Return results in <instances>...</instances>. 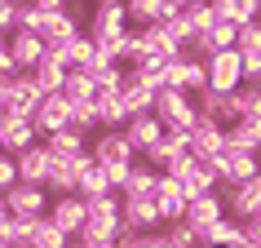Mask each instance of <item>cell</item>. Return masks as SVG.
I'll return each mask as SVG.
<instances>
[{
  "instance_id": "6da1fadb",
  "label": "cell",
  "mask_w": 261,
  "mask_h": 248,
  "mask_svg": "<svg viewBox=\"0 0 261 248\" xmlns=\"http://www.w3.org/2000/svg\"><path fill=\"white\" fill-rule=\"evenodd\" d=\"M84 231L75 235V244H111L120 231V195H97L84 200Z\"/></svg>"
},
{
  "instance_id": "7a4b0ae2",
  "label": "cell",
  "mask_w": 261,
  "mask_h": 248,
  "mask_svg": "<svg viewBox=\"0 0 261 248\" xmlns=\"http://www.w3.org/2000/svg\"><path fill=\"white\" fill-rule=\"evenodd\" d=\"M191 133L186 129H173V133H164V138L155 142L151 151L142 155V164L155 168V173H181V168L191 164Z\"/></svg>"
},
{
  "instance_id": "3957f363",
  "label": "cell",
  "mask_w": 261,
  "mask_h": 248,
  "mask_svg": "<svg viewBox=\"0 0 261 248\" xmlns=\"http://www.w3.org/2000/svg\"><path fill=\"white\" fill-rule=\"evenodd\" d=\"M151 115L160 120V129L164 133H173V129H186L191 133V124H195V97H186V93H173V89H160L155 93V107H151Z\"/></svg>"
},
{
  "instance_id": "277c9868",
  "label": "cell",
  "mask_w": 261,
  "mask_h": 248,
  "mask_svg": "<svg viewBox=\"0 0 261 248\" xmlns=\"http://www.w3.org/2000/svg\"><path fill=\"white\" fill-rule=\"evenodd\" d=\"M204 76H208V89L213 93H234L239 84H244V67H239V54L234 49H221V54H213L204 62Z\"/></svg>"
},
{
  "instance_id": "5b68a950",
  "label": "cell",
  "mask_w": 261,
  "mask_h": 248,
  "mask_svg": "<svg viewBox=\"0 0 261 248\" xmlns=\"http://www.w3.org/2000/svg\"><path fill=\"white\" fill-rule=\"evenodd\" d=\"M44 217H49V226H58V231L67 235V244H75V235L84 231V217L89 213H84L80 195H58V200H49V213Z\"/></svg>"
},
{
  "instance_id": "8992f818",
  "label": "cell",
  "mask_w": 261,
  "mask_h": 248,
  "mask_svg": "<svg viewBox=\"0 0 261 248\" xmlns=\"http://www.w3.org/2000/svg\"><path fill=\"white\" fill-rule=\"evenodd\" d=\"M31 124H36V138H54V133H62L71 124V102L62 93H49V97H40V107L31 111Z\"/></svg>"
},
{
  "instance_id": "52a82bcc",
  "label": "cell",
  "mask_w": 261,
  "mask_h": 248,
  "mask_svg": "<svg viewBox=\"0 0 261 248\" xmlns=\"http://www.w3.org/2000/svg\"><path fill=\"white\" fill-rule=\"evenodd\" d=\"M221 204H226V217H234V221L257 217V208H261V178L244 182V186H221Z\"/></svg>"
},
{
  "instance_id": "ba28073f",
  "label": "cell",
  "mask_w": 261,
  "mask_h": 248,
  "mask_svg": "<svg viewBox=\"0 0 261 248\" xmlns=\"http://www.w3.org/2000/svg\"><path fill=\"white\" fill-rule=\"evenodd\" d=\"M120 226H128L133 235H155V231H164L155 200H120Z\"/></svg>"
},
{
  "instance_id": "9c48e42d",
  "label": "cell",
  "mask_w": 261,
  "mask_h": 248,
  "mask_svg": "<svg viewBox=\"0 0 261 248\" xmlns=\"http://www.w3.org/2000/svg\"><path fill=\"white\" fill-rule=\"evenodd\" d=\"M5 208H9V217H44L49 213V195L44 186H9L5 191Z\"/></svg>"
},
{
  "instance_id": "30bf717a",
  "label": "cell",
  "mask_w": 261,
  "mask_h": 248,
  "mask_svg": "<svg viewBox=\"0 0 261 248\" xmlns=\"http://www.w3.org/2000/svg\"><path fill=\"white\" fill-rule=\"evenodd\" d=\"M168 178H177L181 195H186V204H191V200H199V195H213V191H217V173H213V164H208V160H191L181 173H168Z\"/></svg>"
},
{
  "instance_id": "8fae6325",
  "label": "cell",
  "mask_w": 261,
  "mask_h": 248,
  "mask_svg": "<svg viewBox=\"0 0 261 248\" xmlns=\"http://www.w3.org/2000/svg\"><path fill=\"white\" fill-rule=\"evenodd\" d=\"M5 49H9V62H14L18 76H27V71H36L44 62V40L40 36H27V31H14L5 40Z\"/></svg>"
},
{
  "instance_id": "7c38bea8",
  "label": "cell",
  "mask_w": 261,
  "mask_h": 248,
  "mask_svg": "<svg viewBox=\"0 0 261 248\" xmlns=\"http://www.w3.org/2000/svg\"><path fill=\"white\" fill-rule=\"evenodd\" d=\"M67 5L62 0H36V5H18L14 14V31H27V36H40L49 22H54L58 14H62Z\"/></svg>"
},
{
  "instance_id": "4fadbf2b",
  "label": "cell",
  "mask_w": 261,
  "mask_h": 248,
  "mask_svg": "<svg viewBox=\"0 0 261 248\" xmlns=\"http://www.w3.org/2000/svg\"><path fill=\"white\" fill-rule=\"evenodd\" d=\"M221 146H226V129H221L217 120L195 115V124H191V155L195 160H213Z\"/></svg>"
},
{
  "instance_id": "5bb4252c",
  "label": "cell",
  "mask_w": 261,
  "mask_h": 248,
  "mask_svg": "<svg viewBox=\"0 0 261 248\" xmlns=\"http://www.w3.org/2000/svg\"><path fill=\"white\" fill-rule=\"evenodd\" d=\"M155 208H160V221H164V226H173V221L186 217V195H181L177 178L160 173V182H155Z\"/></svg>"
},
{
  "instance_id": "9a60e30c",
  "label": "cell",
  "mask_w": 261,
  "mask_h": 248,
  "mask_svg": "<svg viewBox=\"0 0 261 248\" xmlns=\"http://www.w3.org/2000/svg\"><path fill=\"white\" fill-rule=\"evenodd\" d=\"M221 217H226V204H221V191H213V195H199V200H191L181 221H186V226H191V231L204 239V231L213 226V221H221Z\"/></svg>"
},
{
  "instance_id": "2e32d148",
  "label": "cell",
  "mask_w": 261,
  "mask_h": 248,
  "mask_svg": "<svg viewBox=\"0 0 261 248\" xmlns=\"http://www.w3.org/2000/svg\"><path fill=\"white\" fill-rule=\"evenodd\" d=\"M89 155H93L97 164H133L138 160V151L124 142V133H97L89 142Z\"/></svg>"
},
{
  "instance_id": "e0dca14e",
  "label": "cell",
  "mask_w": 261,
  "mask_h": 248,
  "mask_svg": "<svg viewBox=\"0 0 261 248\" xmlns=\"http://www.w3.org/2000/svg\"><path fill=\"white\" fill-rule=\"evenodd\" d=\"M120 133H124V142H128V146L138 151V160H142L146 151H151V146H155L160 138H164V129H160V120H155V115H133V120L124 124Z\"/></svg>"
},
{
  "instance_id": "ac0fdd59",
  "label": "cell",
  "mask_w": 261,
  "mask_h": 248,
  "mask_svg": "<svg viewBox=\"0 0 261 248\" xmlns=\"http://www.w3.org/2000/svg\"><path fill=\"white\" fill-rule=\"evenodd\" d=\"M14 168H18V182H22V186H44V173H49V151L36 142V146H27L22 155H14Z\"/></svg>"
},
{
  "instance_id": "d6986e66",
  "label": "cell",
  "mask_w": 261,
  "mask_h": 248,
  "mask_svg": "<svg viewBox=\"0 0 261 248\" xmlns=\"http://www.w3.org/2000/svg\"><path fill=\"white\" fill-rule=\"evenodd\" d=\"M120 102H124V111H128V115H151L155 89H151V84H142V80H133V71L124 67V93H120Z\"/></svg>"
},
{
  "instance_id": "ffe728a7",
  "label": "cell",
  "mask_w": 261,
  "mask_h": 248,
  "mask_svg": "<svg viewBox=\"0 0 261 248\" xmlns=\"http://www.w3.org/2000/svg\"><path fill=\"white\" fill-rule=\"evenodd\" d=\"M84 36V27H80V18H71L67 9H62V14L54 18V22H49V27L40 31V40H44V49H67L71 40H80Z\"/></svg>"
},
{
  "instance_id": "44dd1931",
  "label": "cell",
  "mask_w": 261,
  "mask_h": 248,
  "mask_svg": "<svg viewBox=\"0 0 261 248\" xmlns=\"http://www.w3.org/2000/svg\"><path fill=\"white\" fill-rule=\"evenodd\" d=\"M208 5H213V18H217V22L248 27V22H257V5L261 0H208Z\"/></svg>"
},
{
  "instance_id": "7402d4cb",
  "label": "cell",
  "mask_w": 261,
  "mask_h": 248,
  "mask_svg": "<svg viewBox=\"0 0 261 248\" xmlns=\"http://www.w3.org/2000/svg\"><path fill=\"white\" fill-rule=\"evenodd\" d=\"M226 146L257 155V151H261V120L252 115V120H234V124H226Z\"/></svg>"
},
{
  "instance_id": "603a6c76",
  "label": "cell",
  "mask_w": 261,
  "mask_h": 248,
  "mask_svg": "<svg viewBox=\"0 0 261 248\" xmlns=\"http://www.w3.org/2000/svg\"><path fill=\"white\" fill-rule=\"evenodd\" d=\"M44 151H49V160H71V155H80V151H89V138H84L80 129H62V133H54V138H44L40 142Z\"/></svg>"
},
{
  "instance_id": "cb8c5ba5",
  "label": "cell",
  "mask_w": 261,
  "mask_h": 248,
  "mask_svg": "<svg viewBox=\"0 0 261 248\" xmlns=\"http://www.w3.org/2000/svg\"><path fill=\"white\" fill-rule=\"evenodd\" d=\"M160 14H164V0H124V18H128V31L160 27Z\"/></svg>"
},
{
  "instance_id": "d4e9b609",
  "label": "cell",
  "mask_w": 261,
  "mask_h": 248,
  "mask_svg": "<svg viewBox=\"0 0 261 248\" xmlns=\"http://www.w3.org/2000/svg\"><path fill=\"white\" fill-rule=\"evenodd\" d=\"M155 182H160V173H155V168H146V164L138 160V164H133V173H128V182H124L120 200H155Z\"/></svg>"
},
{
  "instance_id": "484cf974",
  "label": "cell",
  "mask_w": 261,
  "mask_h": 248,
  "mask_svg": "<svg viewBox=\"0 0 261 248\" xmlns=\"http://www.w3.org/2000/svg\"><path fill=\"white\" fill-rule=\"evenodd\" d=\"M93 107H97V133H120L124 124L133 120L120 97H93Z\"/></svg>"
},
{
  "instance_id": "4316f807",
  "label": "cell",
  "mask_w": 261,
  "mask_h": 248,
  "mask_svg": "<svg viewBox=\"0 0 261 248\" xmlns=\"http://www.w3.org/2000/svg\"><path fill=\"white\" fill-rule=\"evenodd\" d=\"M239 239H244V226H239L234 217H221V221H213V226L204 231L199 248H234Z\"/></svg>"
},
{
  "instance_id": "83f0119b",
  "label": "cell",
  "mask_w": 261,
  "mask_h": 248,
  "mask_svg": "<svg viewBox=\"0 0 261 248\" xmlns=\"http://www.w3.org/2000/svg\"><path fill=\"white\" fill-rule=\"evenodd\" d=\"M62 97L67 102H93V76L80 71V67H71L67 80H62Z\"/></svg>"
},
{
  "instance_id": "f1b7e54d",
  "label": "cell",
  "mask_w": 261,
  "mask_h": 248,
  "mask_svg": "<svg viewBox=\"0 0 261 248\" xmlns=\"http://www.w3.org/2000/svg\"><path fill=\"white\" fill-rule=\"evenodd\" d=\"M31 80L40 84V93H62V80H67V67H58V62H49V58H44L40 67L31 71Z\"/></svg>"
},
{
  "instance_id": "f546056e",
  "label": "cell",
  "mask_w": 261,
  "mask_h": 248,
  "mask_svg": "<svg viewBox=\"0 0 261 248\" xmlns=\"http://www.w3.org/2000/svg\"><path fill=\"white\" fill-rule=\"evenodd\" d=\"M124 93V67H107L93 76V97H120Z\"/></svg>"
},
{
  "instance_id": "4dcf8cb0",
  "label": "cell",
  "mask_w": 261,
  "mask_h": 248,
  "mask_svg": "<svg viewBox=\"0 0 261 248\" xmlns=\"http://www.w3.org/2000/svg\"><path fill=\"white\" fill-rule=\"evenodd\" d=\"M27 248H67V235L58 231V226H49V217L36 221V231H31V244Z\"/></svg>"
},
{
  "instance_id": "1f68e13d",
  "label": "cell",
  "mask_w": 261,
  "mask_h": 248,
  "mask_svg": "<svg viewBox=\"0 0 261 248\" xmlns=\"http://www.w3.org/2000/svg\"><path fill=\"white\" fill-rule=\"evenodd\" d=\"M160 235H164V244H168V248H199V235H195L186 221H173V226H164Z\"/></svg>"
},
{
  "instance_id": "d6a6232c",
  "label": "cell",
  "mask_w": 261,
  "mask_h": 248,
  "mask_svg": "<svg viewBox=\"0 0 261 248\" xmlns=\"http://www.w3.org/2000/svg\"><path fill=\"white\" fill-rule=\"evenodd\" d=\"M71 129H80L84 138L97 129V107L93 102H71Z\"/></svg>"
},
{
  "instance_id": "836d02e7",
  "label": "cell",
  "mask_w": 261,
  "mask_h": 248,
  "mask_svg": "<svg viewBox=\"0 0 261 248\" xmlns=\"http://www.w3.org/2000/svg\"><path fill=\"white\" fill-rule=\"evenodd\" d=\"M234 54H239V58H248V54H261V27H257V22L239 27V36H234Z\"/></svg>"
},
{
  "instance_id": "e575fe53",
  "label": "cell",
  "mask_w": 261,
  "mask_h": 248,
  "mask_svg": "<svg viewBox=\"0 0 261 248\" xmlns=\"http://www.w3.org/2000/svg\"><path fill=\"white\" fill-rule=\"evenodd\" d=\"M234 36H239V27H230V22H213V31H208L213 54H221V49H234Z\"/></svg>"
},
{
  "instance_id": "d590c367",
  "label": "cell",
  "mask_w": 261,
  "mask_h": 248,
  "mask_svg": "<svg viewBox=\"0 0 261 248\" xmlns=\"http://www.w3.org/2000/svg\"><path fill=\"white\" fill-rule=\"evenodd\" d=\"M9 186H18V168H14V155L0 151V195L9 191Z\"/></svg>"
},
{
  "instance_id": "8d00e7d4",
  "label": "cell",
  "mask_w": 261,
  "mask_h": 248,
  "mask_svg": "<svg viewBox=\"0 0 261 248\" xmlns=\"http://www.w3.org/2000/svg\"><path fill=\"white\" fill-rule=\"evenodd\" d=\"M239 67H244V84H261V54L239 58Z\"/></svg>"
},
{
  "instance_id": "74e56055",
  "label": "cell",
  "mask_w": 261,
  "mask_h": 248,
  "mask_svg": "<svg viewBox=\"0 0 261 248\" xmlns=\"http://www.w3.org/2000/svg\"><path fill=\"white\" fill-rule=\"evenodd\" d=\"M14 14H18L14 0H0V36H5V40L14 36Z\"/></svg>"
},
{
  "instance_id": "f35d334b",
  "label": "cell",
  "mask_w": 261,
  "mask_h": 248,
  "mask_svg": "<svg viewBox=\"0 0 261 248\" xmlns=\"http://www.w3.org/2000/svg\"><path fill=\"white\" fill-rule=\"evenodd\" d=\"M239 226H244V244L261 248V217H248V221H239Z\"/></svg>"
},
{
  "instance_id": "ab89813d",
  "label": "cell",
  "mask_w": 261,
  "mask_h": 248,
  "mask_svg": "<svg viewBox=\"0 0 261 248\" xmlns=\"http://www.w3.org/2000/svg\"><path fill=\"white\" fill-rule=\"evenodd\" d=\"M9 226V208H5V195H0V231Z\"/></svg>"
},
{
  "instance_id": "60d3db41",
  "label": "cell",
  "mask_w": 261,
  "mask_h": 248,
  "mask_svg": "<svg viewBox=\"0 0 261 248\" xmlns=\"http://www.w3.org/2000/svg\"><path fill=\"white\" fill-rule=\"evenodd\" d=\"M75 248H115V244H75Z\"/></svg>"
},
{
  "instance_id": "b9f144b4",
  "label": "cell",
  "mask_w": 261,
  "mask_h": 248,
  "mask_svg": "<svg viewBox=\"0 0 261 248\" xmlns=\"http://www.w3.org/2000/svg\"><path fill=\"white\" fill-rule=\"evenodd\" d=\"M257 27H261V5H257Z\"/></svg>"
},
{
  "instance_id": "7bdbcfd3",
  "label": "cell",
  "mask_w": 261,
  "mask_h": 248,
  "mask_svg": "<svg viewBox=\"0 0 261 248\" xmlns=\"http://www.w3.org/2000/svg\"><path fill=\"white\" fill-rule=\"evenodd\" d=\"M257 168H261V151H257Z\"/></svg>"
},
{
  "instance_id": "ee69618b",
  "label": "cell",
  "mask_w": 261,
  "mask_h": 248,
  "mask_svg": "<svg viewBox=\"0 0 261 248\" xmlns=\"http://www.w3.org/2000/svg\"><path fill=\"white\" fill-rule=\"evenodd\" d=\"M257 217H261V208H257Z\"/></svg>"
},
{
  "instance_id": "f6af8a7d",
  "label": "cell",
  "mask_w": 261,
  "mask_h": 248,
  "mask_svg": "<svg viewBox=\"0 0 261 248\" xmlns=\"http://www.w3.org/2000/svg\"><path fill=\"white\" fill-rule=\"evenodd\" d=\"M14 248H22V244H14Z\"/></svg>"
}]
</instances>
